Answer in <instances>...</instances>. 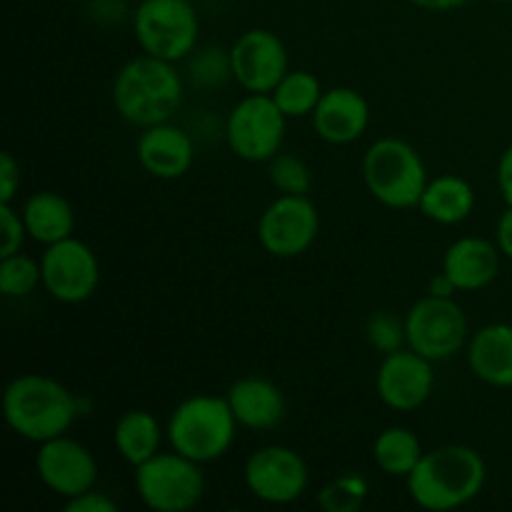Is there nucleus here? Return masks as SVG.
Instances as JSON below:
<instances>
[{
	"label": "nucleus",
	"mask_w": 512,
	"mask_h": 512,
	"mask_svg": "<svg viewBox=\"0 0 512 512\" xmlns=\"http://www.w3.org/2000/svg\"><path fill=\"white\" fill-rule=\"evenodd\" d=\"M500 260H503V253L498 243L478 238V235H465L445 250L443 270L455 283L458 293H475V290L488 288L498 278Z\"/></svg>",
	"instance_id": "a211bd4d"
},
{
	"label": "nucleus",
	"mask_w": 512,
	"mask_h": 512,
	"mask_svg": "<svg viewBox=\"0 0 512 512\" xmlns=\"http://www.w3.org/2000/svg\"><path fill=\"white\" fill-rule=\"evenodd\" d=\"M418 210L438 225L465 223L475 210L473 185L460 175H440L428 180Z\"/></svg>",
	"instance_id": "5701e85b"
},
{
	"label": "nucleus",
	"mask_w": 512,
	"mask_h": 512,
	"mask_svg": "<svg viewBox=\"0 0 512 512\" xmlns=\"http://www.w3.org/2000/svg\"><path fill=\"white\" fill-rule=\"evenodd\" d=\"M455 293H458V288H455V283L448 278L445 270H440V273H435L433 278H430L428 295H438V298H455Z\"/></svg>",
	"instance_id": "c9c22d12"
},
{
	"label": "nucleus",
	"mask_w": 512,
	"mask_h": 512,
	"mask_svg": "<svg viewBox=\"0 0 512 512\" xmlns=\"http://www.w3.org/2000/svg\"><path fill=\"white\" fill-rule=\"evenodd\" d=\"M43 285V268L40 260L25 253L5 255L0 258V293L5 298H28L35 288Z\"/></svg>",
	"instance_id": "a878e982"
},
{
	"label": "nucleus",
	"mask_w": 512,
	"mask_h": 512,
	"mask_svg": "<svg viewBox=\"0 0 512 512\" xmlns=\"http://www.w3.org/2000/svg\"><path fill=\"white\" fill-rule=\"evenodd\" d=\"M320 233V213L308 195H278L258 220V240L273 258L308 253Z\"/></svg>",
	"instance_id": "9d476101"
},
{
	"label": "nucleus",
	"mask_w": 512,
	"mask_h": 512,
	"mask_svg": "<svg viewBox=\"0 0 512 512\" xmlns=\"http://www.w3.org/2000/svg\"><path fill=\"white\" fill-rule=\"evenodd\" d=\"M110 95L120 118L143 130L173 120L185 88L175 63L143 53L115 73Z\"/></svg>",
	"instance_id": "f03ea898"
},
{
	"label": "nucleus",
	"mask_w": 512,
	"mask_h": 512,
	"mask_svg": "<svg viewBox=\"0 0 512 512\" xmlns=\"http://www.w3.org/2000/svg\"><path fill=\"white\" fill-rule=\"evenodd\" d=\"M365 338H368L370 348L378 353L388 355L400 348H408V338H405V318L400 320L393 313H373L365 325Z\"/></svg>",
	"instance_id": "c85d7f7f"
},
{
	"label": "nucleus",
	"mask_w": 512,
	"mask_h": 512,
	"mask_svg": "<svg viewBox=\"0 0 512 512\" xmlns=\"http://www.w3.org/2000/svg\"><path fill=\"white\" fill-rule=\"evenodd\" d=\"M488 465L470 445H443L428 450L408 475V495L418 508L448 512L473 503L485 488Z\"/></svg>",
	"instance_id": "f257e3e1"
},
{
	"label": "nucleus",
	"mask_w": 512,
	"mask_h": 512,
	"mask_svg": "<svg viewBox=\"0 0 512 512\" xmlns=\"http://www.w3.org/2000/svg\"><path fill=\"white\" fill-rule=\"evenodd\" d=\"M245 485L268 505H290L303 498L310 483V470L303 455L288 445H263L243 468Z\"/></svg>",
	"instance_id": "9b49d317"
},
{
	"label": "nucleus",
	"mask_w": 512,
	"mask_h": 512,
	"mask_svg": "<svg viewBox=\"0 0 512 512\" xmlns=\"http://www.w3.org/2000/svg\"><path fill=\"white\" fill-rule=\"evenodd\" d=\"M288 118L270 93H248L225 120V140L245 163H270L280 153Z\"/></svg>",
	"instance_id": "6e6552de"
},
{
	"label": "nucleus",
	"mask_w": 512,
	"mask_h": 512,
	"mask_svg": "<svg viewBox=\"0 0 512 512\" xmlns=\"http://www.w3.org/2000/svg\"><path fill=\"white\" fill-rule=\"evenodd\" d=\"M63 510L65 512H115L118 510V503H115L113 498H108L105 493H100L98 488H93L75 495V498L65 500Z\"/></svg>",
	"instance_id": "473e14b6"
},
{
	"label": "nucleus",
	"mask_w": 512,
	"mask_h": 512,
	"mask_svg": "<svg viewBox=\"0 0 512 512\" xmlns=\"http://www.w3.org/2000/svg\"><path fill=\"white\" fill-rule=\"evenodd\" d=\"M360 170L368 193L393 210L418 208L430 180L418 150L393 135L378 138L365 150Z\"/></svg>",
	"instance_id": "39448f33"
},
{
	"label": "nucleus",
	"mask_w": 512,
	"mask_h": 512,
	"mask_svg": "<svg viewBox=\"0 0 512 512\" xmlns=\"http://www.w3.org/2000/svg\"><path fill=\"white\" fill-rule=\"evenodd\" d=\"M408 3H413L420 10H430V13H445V10L463 8L468 0H408Z\"/></svg>",
	"instance_id": "e433bc0d"
},
{
	"label": "nucleus",
	"mask_w": 512,
	"mask_h": 512,
	"mask_svg": "<svg viewBox=\"0 0 512 512\" xmlns=\"http://www.w3.org/2000/svg\"><path fill=\"white\" fill-rule=\"evenodd\" d=\"M270 183L280 195H308L313 188V173L298 155L278 153L270 160Z\"/></svg>",
	"instance_id": "cd10ccee"
},
{
	"label": "nucleus",
	"mask_w": 512,
	"mask_h": 512,
	"mask_svg": "<svg viewBox=\"0 0 512 512\" xmlns=\"http://www.w3.org/2000/svg\"><path fill=\"white\" fill-rule=\"evenodd\" d=\"M8 428L28 443H48L73 428L80 415L75 395L60 380L40 373L18 375L3 393Z\"/></svg>",
	"instance_id": "7ed1b4c3"
},
{
	"label": "nucleus",
	"mask_w": 512,
	"mask_h": 512,
	"mask_svg": "<svg viewBox=\"0 0 512 512\" xmlns=\"http://www.w3.org/2000/svg\"><path fill=\"white\" fill-rule=\"evenodd\" d=\"M23 185V173L20 163L13 158V153L0 155V203H13L15 195L20 193Z\"/></svg>",
	"instance_id": "2f4dec72"
},
{
	"label": "nucleus",
	"mask_w": 512,
	"mask_h": 512,
	"mask_svg": "<svg viewBox=\"0 0 512 512\" xmlns=\"http://www.w3.org/2000/svg\"><path fill=\"white\" fill-rule=\"evenodd\" d=\"M498 3H512V0H498Z\"/></svg>",
	"instance_id": "4c0bfd02"
},
{
	"label": "nucleus",
	"mask_w": 512,
	"mask_h": 512,
	"mask_svg": "<svg viewBox=\"0 0 512 512\" xmlns=\"http://www.w3.org/2000/svg\"><path fill=\"white\" fill-rule=\"evenodd\" d=\"M423 455L425 450L418 435L410 428H400V425L385 428L373 443V463L388 478L408 480V475L413 473Z\"/></svg>",
	"instance_id": "b1692460"
},
{
	"label": "nucleus",
	"mask_w": 512,
	"mask_h": 512,
	"mask_svg": "<svg viewBox=\"0 0 512 512\" xmlns=\"http://www.w3.org/2000/svg\"><path fill=\"white\" fill-rule=\"evenodd\" d=\"M165 435L168 433L150 410H128L115 423L113 445L125 463L138 468L160 453Z\"/></svg>",
	"instance_id": "4be33fe9"
},
{
	"label": "nucleus",
	"mask_w": 512,
	"mask_h": 512,
	"mask_svg": "<svg viewBox=\"0 0 512 512\" xmlns=\"http://www.w3.org/2000/svg\"><path fill=\"white\" fill-rule=\"evenodd\" d=\"M28 228V238L40 245H53L70 238L75 230V213L68 198L53 190L33 193L20 208Z\"/></svg>",
	"instance_id": "412c9836"
},
{
	"label": "nucleus",
	"mask_w": 512,
	"mask_h": 512,
	"mask_svg": "<svg viewBox=\"0 0 512 512\" xmlns=\"http://www.w3.org/2000/svg\"><path fill=\"white\" fill-rule=\"evenodd\" d=\"M228 403L233 410L240 428L248 430H273L283 423L285 418V395L273 380L248 375L230 385Z\"/></svg>",
	"instance_id": "6ab92c4d"
},
{
	"label": "nucleus",
	"mask_w": 512,
	"mask_h": 512,
	"mask_svg": "<svg viewBox=\"0 0 512 512\" xmlns=\"http://www.w3.org/2000/svg\"><path fill=\"white\" fill-rule=\"evenodd\" d=\"M235 430L238 420L228 398L205 393L185 398L165 425L170 448L200 465L223 458L233 448Z\"/></svg>",
	"instance_id": "20e7f679"
},
{
	"label": "nucleus",
	"mask_w": 512,
	"mask_h": 512,
	"mask_svg": "<svg viewBox=\"0 0 512 512\" xmlns=\"http://www.w3.org/2000/svg\"><path fill=\"white\" fill-rule=\"evenodd\" d=\"M35 473L50 493L68 500L85 490H93L100 470L95 455L80 440L68 438L65 433L48 443H40L35 455Z\"/></svg>",
	"instance_id": "2eb2a0df"
},
{
	"label": "nucleus",
	"mask_w": 512,
	"mask_h": 512,
	"mask_svg": "<svg viewBox=\"0 0 512 512\" xmlns=\"http://www.w3.org/2000/svg\"><path fill=\"white\" fill-rule=\"evenodd\" d=\"M405 338L410 350L443 363L468 348L470 325L455 298L425 295L405 313Z\"/></svg>",
	"instance_id": "1a4fd4ad"
},
{
	"label": "nucleus",
	"mask_w": 512,
	"mask_h": 512,
	"mask_svg": "<svg viewBox=\"0 0 512 512\" xmlns=\"http://www.w3.org/2000/svg\"><path fill=\"white\" fill-rule=\"evenodd\" d=\"M310 120L320 140L330 145H350L368 130L370 105L360 90L338 85L325 90Z\"/></svg>",
	"instance_id": "dca6fc26"
},
{
	"label": "nucleus",
	"mask_w": 512,
	"mask_h": 512,
	"mask_svg": "<svg viewBox=\"0 0 512 512\" xmlns=\"http://www.w3.org/2000/svg\"><path fill=\"white\" fill-rule=\"evenodd\" d=\"M495 243H498L503 258L512 260V205H505L500 213L498 225H495Z\"/></svg>",
	"instance_id": "72a5a7b5"
},
{
	"label": "nucleus",
	"mask_w": 512,
	"mask_h": 512,
	"mask_svg": "<svg viewBox=\"0 0 512 512\" xmlns=\"http://www.w3.org/2000/svg\"><path fill=\"white\" fill-rule=\"evenodd\" d=\"M323 93L325 88L315 73H310V70H288L270 95H273L275 105L283 110L285 118L293 120L310 118L313 110L318 108Z\"/></svg>",
	"instance_id": "393cba45"
},
{
	"label": "nucleus",
	"mask_w": 512,
	"mask_h": 512,
	"mask_svg": "<svg viewBox=\"0 0 512 512\" xmlns=\"http://www.w3.org/2000/svg\"><path fill=\"white\" fill-rule=\"evenodd\" d=\"M138 163L158 180H178L193 168L195 143L180 125L158 123L143 128L138 138Z\"/></svg>",
	"instance_id": "f3484780"
},
{
	"label": "nucleus",
	"mask_w": 512,
	"mask_h": 512,
	"mask_svg": "<svg viewBox=\"0 0 512 512\" xmlns=\"http://www.w3.org/2000/svg\"><path fill=\"white\" fill-rule=\"evenodd\" d=\"M135 493L148 510L188 512L203 500V465L185 458L178 450L163 453L135 468Z\"/></svg>",
	"instance_id": "0eeeda50"
},
{
	"label": "nucleus",
	"mask_w": 512,
	"mask_h": 512,
	"mask_svg": "<svg viewBox=\"0 0 512 512\" xmlns=\"http://www.w3.org/2000/svg\"><path fill=\"white\" fill-rule=\"evenodd\" d=\"M370 495V485L365 475L343 473L323 485L318 495L320 508L325 512H358Z\"/></svg>",
	"instance_id": "bb28decb"
},
{
	"label": "nucleus",
	"mask_w": 512,
	"mask_h": 512,
	"mask_svg": "<svg viewBox=\"0 0 512 512\" xmlns=\"http://www.w3.org/2000/svg\"><path fill=\"white\" fill-rule=\"evenodd\" d=\"M470 373L493 388H512V325H483L468 340Z\"/></svg>",
	"instance_id": "aec40b11"
},
{
	"label": "nucleus",
	"mask_w": 512,
	"mask_h": 512,
	"mask_svg": "<svg viewBox=\"0 0 512 512\" xmlns=\"http://www.w3.org/2000/svg\"><path fill=\"white\" fill-rule=\"evenodd\" d=\"M40 268H43V288L48 290L50 298L65 305L85 303L93 298L100 285L98 255L75 235L45 245Z\"/></svg>",
	"instance_id": "f8f14e48"
},
{
	"label": "nucleus",
	"mask_w": 512,
	"mask_h": 512,
	"mask_svg": "<svg viewBox=\"0 0 512 512\" xmlns=\"http://www.w3.org/2000/svg\"><path fill=\"white\" fill-rule=\"evenodd\" d=\"M190 75H193L195 85L203 88H213V85L225 83L233 78V68H230V50L218 48H203L190 63Z\"/></svg>",
	"instance_id": "c756f323"
},
{
	"label": "nucleus",
	"mask_w": 512,
	"mask_h": 512,
	"mask_svg": "<svg viewBox=\"0 0 512 512\" xmlns=\"http://www.w3.org/2000/svg\"><path fill=\"white\" fill-rule=\"evenodd\" d=\"M433 388V360L423 358L415 350L400 348L395 353L383 355L380 360L375 390L385 408L395 410V413H413L428 403Z\"/></svg>",
	"instance_id": "4468645a"
},
{
	"label": "nucleus",
	"mask_w": 512,
	"mask_h": 512,
	"mask_svg": "<svg viewBox=\"0 0 512 512\" xmlns=\"http://www.w3.org/2000/svg\"><path fill=\"white\" fill-rule=\"evenodd\" d=\"M0 228H3V245H0V258L15 255L23 250L28 228L20 210L13 208V203H0Z\"/></svg>",
	"instance_id": "7c9ffc66"
},
{
	"label": "nucleus",
	"mask_w": 512,
	"mask_h": 512,
	"mask_svg": "<svg viewBox=\"0 0 512 512\" xmlns=\"http://www.w3.org/2000/svg\"><path fill=\"white\" fill-rule=\"evenodd\" d=\"M230 68L235 83L248 93H273L290 70L288 48L273 30L250 28L230 48Z\"/></svg>",
	"instance_id": "ddd939ff"
},
{
	"label": "nucleus",
	"mask_w": 512,
	"mask_h": 512,
	"mask_svg": "<svg viewBox=\"0 0 512 512\" xmlns=\"http://www.w3.org/2000/svg\"><path fill=\"white\" fill-rule=\"evenodd\" d=\"M498 188L505 205H512V145L503 150L498 160Z\"/></svg>",
	"instance_id": "f704fd0d"
},
{
	"label": "nucleus",
	"mask_w": 512,
	"mask_h": 512,
	"mask_svg": "<svg viewBox=\"0 0 512 512\" xmlns=\"http://www.w3.org/2000/svg\"><path fill=\"white\" fill-rule=\"evenodd\" d=\"M140 50L160 60L188 58L200 38V18L190 0H140L133 13Z\"/></svg>",
	"instance_id": "423d86ee"
}]
</instances>
